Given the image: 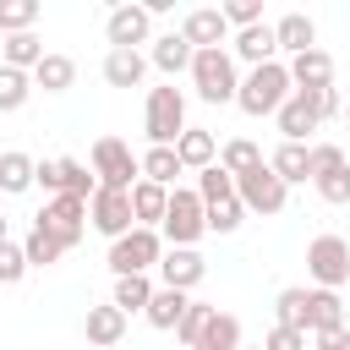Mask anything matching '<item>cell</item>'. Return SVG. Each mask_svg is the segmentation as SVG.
<instances>
[{"label":"cell","mask_w":350,"mask_h":350,"mask_svg":"<svg viewBox=\"0 0 350 350\" xmlns=\"http://www.w3.org/2000/svg\"><path fill=\"white\" fill-rule=\"evenodd\" d=\"M290 93H295V82H290V66H284V60H268V66H252V71L241 77V93H235V104H241L246 115H279Z\"/></svg>","instance_id":"obj_1"},{"label":"cell","mask_w":350,"mask_h":350,"mask_svg":"<svg viewBox=\"0 0 350 350\" xmlns=\"http://www.w3.org/2000/svg\"><path fill=\"white\" fill-rule=\"evenodd\" d=\"M142 131L153 148H175L180 131H186V93L175 82L164 88H148V104H142Z\"/></svg>","instance_id":"obj_2"},{"label":"cell","mask_w":350,"mask_h":350,"mask_svg":"<svg viewBox=\"0 0 350 350\" xmlns=\"http://www.w3.org/2000/svg\"><path fill=\"white\" fill-rule=\"evenodd\" d=\"M191 88L202 104H235V93H241L235 55L230 49H197L191 55Z\"/></svg>","instance_id":"obj_3"},{"label":"cell","mask_w":350,"mask_h":350,"mask_svg":"<svg viewBox=\"0 0 350 350\" xmlns=\"http://www.w3.org/2000/svg\"><path fill=\"white\" fill-rule=\"evenodd\" d=\"M159 257H164V235L159 230H126L120 241H109V273L115 279H126V273H148V268H159Z\"/></svg>","instance_id":"obj_4"},{"label":"cell","mask_w":350,"mask_h":350,"mask_svg":"<svg viewBox=\"0 0 350 350\" xmlns=\"http://www.w3.org/2000/svg\"><path fill=\"white\" fill-rule=\"evenodd\" d=\"M159 235H164L170 246H197V241L208 235V208H202V197H197V191H186V186H175V191H170V213H164Z\"/></svg>","instance_id":"obj_5"},{"label":"cell","mask_w":350,"mask_h":350,"mask_svg":"<svg viewBox=\"0 0 350 350\" xmlns=\"http://www.w3.org/2000/svg\"><path fill=\"white\" fill-rule=\"evenodd\" d=\"M93 175H98V186H109V191H131V186L142 180V159H137L120 137H98V142H93Z\"/></svg>","instance_id":"obj_6"},{"label":"cell","mask_w":350,"mask_h":350,"mask_svg":"<svg viewBox=\"0 0 350 350\" xmlns=\"http://www.w3.org/2000/svg\"><path fill=\"white\" fill-rule=\"evenodd\" d=\"M33 186H44L49 197H93L98 191V175L82 164V159H44L38 164V175H33Z\"/></svg>","instance_id":"obj_7"},{"label":"cell","mask_w":350,"mask_h":350,"mask_svg":"<svg viewBox=\"0 0 350 350\" xmlns=\"http://www.w3.org/2000/svg\"><path fill=\"white\" fill-rule=\"evenodd\" d=\"M306 273L317 279V290L350 284V241H345V235H317V241L306 246Z\"/></svg>","instance_id":"obj_8"},{"label":"cell","mask_w":350,"mask_h":350,"mask_svg":"<svg viewBox=\"0 0 350 350\" xmlns=\"http://www.w3.org/2000/svg\"><path fill=\"white\" fill-rule=\"evenodd\" d=\"M235 197H241V208L246 213H279L284 202H290V186L268 170V159L257 164V170H246V175H235Z\"/></svg>","instance_id":"obj_9"},{"label":"cell","mask_w":350,"mask_h":350,"mask_svg":"<svg viewBox=\"0 0 350 350\" xmlns=\"http://www.w3.org/2000/svg\"><path fill=\"white\" fill-rule=\"evenodd\" d=\"M88 224H93L98 235H109V241H120L126 230H137L131 191H109V186H98V191L88 197Z\"/></svg>","instance_id":"obj_10"},{"label":"cell","mask_w":350,"mask_h":350,"mask_svg":"<svg viewBox=\"0 0 350 350\" xmlns=\"http://www.w3.org/2000/svg\"><path fill=\"white\" fill-rule=\"evenodd\" d=\"M33 224H38V230H49V235L71 252V246L82 241V230H88V202H82V197H49V202L38 208V219H33Z\"/></svg>","instance_id":"obj_11"},{"label":"cell","mask_w":350,"mask_h":350,"mask_svg":"<svg viewBox=\"0 0 350 350\" xmlns=\"http://www.w3.org/2000/svg\"><path fill=\"white\" fill-rule=\"evenodd\" d=\"M202 273H208V262L197 257V246H170L164 257H159V284H170V290H197L202 284Z\"/></svg>","instance_id":"obj_12"},{"label":"cell","mask_w":350,"mask_h":350,"mask_svg":"<svg viewBox=\"0 0 350 350\" xmlns=\"http://www.w3.org/2000/svg\"><path fill=\"white\" fill-rule=\"evenodd\" d=\"M104 33H109V49H137V44H153L148 38L153 33V16L142 5H115L109 22H104Z\"/></svg>","instance_id":"obj_13"},{"label":"cell","mask_w":350,"mask_h":350,"mask_svg":"<svg viewBox=\"0 0 350 350\" xmlns=\"http://www.w3.org/2000/svg\"><path fill=\"white\" fill-rule=\"evenodd\" d=\"M180 38H186L191 49H224V38H230V22H224V11H219V5H197V11H186V22H180Z\"/></svg>","instance_id":"obj_14"},{"label":"cell","mask_w":350,"mask_h":350,"mask_svg":"<svg viewBox=\"0 0 350 350\" xmlns=\"http://www.w3.org/2000/svg\"><path fill=\"white\" fill-rule=\"evenodd\" d=\"M230 55H235V60H246V66H268V60H279V38H273V22L241 27V33H235V44H230Z\"/></svg>","instance_id":"obj_15"},{"label":"cell","mask_w":350,"mask_h":350,"mask_svg":"<svg viewBox=\"0 0 350 350\" xmlns=\"http://www.w3.org/2000/svg\"><path fill=\"white\" fill-rule=\"evenodd\" d=\"M273 38H279V49H290V60H295V55L317 49V22H312L306 11H284V16L273 22Z\"/></svg>","instance_id":"obj_16"},{"label":"cell","mask_w":350,"mask_h":350,"mask_svg":"<svg viewBox=\"0 0 350 350\" xmlns=\"http://www.w3.org/2000/svg\"><path fill=\"white\" fill-rule=\"evenodd\" d=\"M290 82L306 88V93L334 88V55H328V49H306V55H295V60H290Z\"/></svg>","instance_id":"obj_17"},{"label":"cell","mask_w":350,"mask_h":350,"mask_svg":"<svg viewBox=\"0 0 350 350\" xmlns=\"http://www.w3.org/2000/svg\"><path fill=\"white\" fill-rule=\"evenodd\" d=\"M82 328H88V345H93V350H109V345L126 339V312H120L115 301H109V306H88V323H82Z\"/></svg>","instance_id":"obj_18"},{"label":"cell","mask_w":350,"mask_h":350,"mask_svg":"<svg viewBox=\"0 0 350 350\" xmlns=\"http://www.w3.org/2000/svg\"><path fill=\"white\" fill-rule=\"evenodd\" d=\"M186 306H191V295H186V290H170V284H159L142 317H148L153 328H164V334H175V328H180V317H186Z\"/></svg>","instance_id":"obj_19"},{"label":"cell","mask_w":350,"mask_h":350,"mask_svg":"<svg viewBox=\"0 0 350 350\" xmlns=\"http://www.w3.org/2000/svg\"><path fill=\"white\" fill-rule=\"evenodd\" d=\"M175 153H180V164L186 170H208V164H219V142H213V131H202V126H186L180 131V142H175Z\"/></svg>","instance_id":"obj_20"},{"label":"cell","mask_w":350,"mask_h":350,"mask_svg":"<svg viewBox=\"0 0 350 350\" xmlns=\"http://www.w3.org/2000/svg\"><path fill=\"white\" fill-rule=\"evenodd\" d=\"M268 170H273L284 186L312 180V148H306V142H279V148H273V159H268Z\"/></svg>","instance_id":"obj_21"},{"label":"cell","mask_w":350,"mask_h":350,"mask_svg":"<svg viewBox=\"0 0 350 350\" xmlns=\"http://www.w3.org/2000/svg\"><path fill=\"white\" fill-rule=\"evenodd\" d=\"M131 213H137L142 230H159L164 213H170V191L153 186V180H137V186H131Z\"/></svg>","instance_id":"obj_22"},{"label":"cell","mask_w":350,"mask_h":350,"mask_svg":"<svg viewBox=\"0 0 350 350\" xmlns=\"http://www.w3.org/2000/svg\"><path fill=\"white\" fill-rule=\"evenodd\" d=\"M49 49H44V38L38 33H11L5 38V49H0V66H11V71H38V60H44Z\"/></svg>","instance_id":"obj_23"},{"label":"cell","mask_w":350,"mask_h":350,"mask_svg":"<svg viewBox=\"0 0 350 350\" xmlns=\"http://www.w3.org/2000/svg\"><path fill=\"white\" fill-rule=\"evenodd\" d=\"M191 44L180 38V33H164V38H153V49H148V60L164 71V77H180V71H191Z\"/></svg>","instance_id":"obj_24"},{"label":"cell","mask_w":350,"mask_h":350,"mask_svg":"<svg viewBox=\"0 0 350 350\" xmlns=\"http://www.w3.org/2000/svg\"><path fill=\"white\" fill-rule=\"evenodd\" d=\"M306 328H312V334L345 328V301H339V290H312V301H306Z\"/></svg>","instance_id":"obj_25"},{"label":"cell","mask_w":350,"mask_h":350,"mask_svg":"<svg viewBox=\"0 0 350 350\" xmlns=\"http://www.w3.org/2000/svg\"><path fill=\"white\" fill-rule=\"evenodd\" d=\"M142 71H148L142 49H109V55H104V82H109V88H137Z\"/></svg>","instance_id":"obj_26"},{"label":"cell","mask_w":350,"mask_h":350,"mask_svg":"<svg viewBox=\"0 0 350 350\" xmlns=\"http://www.w3.org/2000/svg\"><path fill=\"white\" fill-rule=\"evenodd\" d=\"M71 82H77V60L71 55H44L38 71H33V88H44V93H66Z\"/></svg>","instance_id":"obj_27"},{"label":"cell","mask_w":350,"mask_h":350,"mask_svg":"<svg viewBox=\"0 0 350 350\" xmlns=\"http://www.w3.org/2000/svg\"><path fill=\"white\" fill-rule=\"evenodd\" d=\"M186 164H180V153L175 148H148L142 153V180H153V186H164V191H175V175H180Z\"/></svg>","instance_id":"obj_28"},{"label":"cell","mask_w":350,"mask_h":350,"mask_svg":"<svg viewBox=\"0 0 350 350\" xmlns=\"http://www.w3.org/2000/svg\"><path fill=\"white\" fill-rule=\"evenodd\" d=\"M153 290H159V284H153L148 273H126V279H115V295H109V301H115V306L131 317V312H148Z\"/></svg>","instance_id":"obj_29"},{"label":"cell","mask_w":350,"mask_h":350,"mask_svg":"<svg viewBox=\"0 0 350 350\" xmlns=\"http://www.w3.org/2000/svg\"><path fill=\"white\" fill-rule=\"evenodd\" d=\"M191 350H241V317L213 312V317H208V328H202V339H197Z\"/></svg>","instance_id":"obj_30"},{"label":"cell","mask_w":350,"mask_h":350,"mask_svg":"<svg viewBox=\"0 0 350 350\" xmlns=\"http://www.w3.org/2000/svg\"><path fill=\"white\" fill-rule=\"evenodd\" d=\"M197 197H202V208H213V202H230V197H235V175H230L224 164H208V170L197 175Z\"/></svg>","instance_id":"obj_31"},{"label":"cell","mask_w":350,"mask_h":350,"mask_svg":"<svg viewBox=\"0 0 350 350\" xmlns=\"http://www.w3.org/2000/svg\"><path fill=\"white\" fill-rule=\"evenodd\" d=\"M306 301H312V290H301V284L279 290V301H273V312H279V328H295V334H306Z\"/></svg>","instance_id":"obj_32"},{"label":"cell","mask_w":350,"mask_h":350,"mask_svg":"<svg viewBox=\"0 0 350 350\" xmlns=\"http://www.w3.org/2000/svg\"><path fill=\"white\" fill-rule=\"evenodd\" d=\"M33 175H38V164L27 159V153H0V191H27L33 186Z\"/></svg>","instance_id":"obj_33"},{"label":"cell","mask_w":350,"mask_h":350,"mask_svg":"<svg viewBox=\"0 0 350 350\" xmlns=\"http://www.w3.org/2000/svg\"><path fill=\"white\" fill-rule=\"evenodd\" d=\"M27 98H33V77H27V71L0 66V115H16Z\"/></svg>","instance_id":"obj_34"},{"label":"cell","mask_w":350,"mask_h":350,"mask_svg":"<svg viewBox=\"0 0 350 350\" xmlns=\"http://www.w3.org/2000/svg\"><path fill=\"white\" fill-rule=\"evenodd\" d=\"M219 164H224L230 175H246V170H257V164H262V153H257V142H252V137H230V142L219 148Z\"/></svg>","instance_id":"obj_35"},{"label":"cell","mask_w":350,"mask_h":350,"mask_svg":"<svg viewBox=\"0 0 350 350\" xmlns=\"http://www.w3.org/2000/svg\"><path fill=\"white\" fill-rule=\"evenodd\" d=\"M22 252H27V268H49V262H60V257H66V246H60V241H55L49 230H38V224L27 230Z\"/></svg>","instance_id":"obj_36"},{"label":"cell","mask_w":350,"mask_h":350,"mask_svg":"<svg viewBox=\"0 0 350 350\" xmlns=\"http://www.w3.org/2000/svg\"><path fill=\"white\" fill-rule=\"evenodd\" d=\"M38 22V0H0V33H33Z\"/></svg>","instance_id":"obj_37"},{"label":"cell","mask_w":350,"mask_h":350,"mask_svg":"<svg viewBox=\"0 0 350 350\" xmlns=\"http://www.w3.org/2000/svg\"><path fill=\"white\" fill-rule=\"evenodd\" d=\"M312 186H317L323 202H350V159L334 164V170H323V175H312Z\"/></svg>","instance_id":"obj_38"},{"label":"cell","mask_w":350,"mask_h":350,"mask_svg":"<svg viewBox=\"0 0 350 350\" xmlns=\"http://www.w3.org/2000/svg\"><path fill=\"white\" fill-rule=\"evenodd\" d=\"M241 219H246L241 197H230V202H213V208H208V230H213V235H235V230H241Z\"/></svg>","instance_id":"obj_39"},{"label":"cell","mask_w":350,"mask_h":350,"mask_svg":"<svg viewBox=\"0 0 350 350\" xmlns=\"http://www.w3.org/2000/svg\"><path fill=\"white\" fill-rule=\"evenodd\" d=\"M208 317H213V306H208V301H191V306H186V317H180V328H175V339H180V345L191 350V345L202 339V328H208Z\"/></svg>","instance_id":"obj_40"},{"label":"cell","mask_w":350,"mask_h":350,"mask_svg":"<svg viewBox=\"0 0 350 350\" xmlns=\"http://www.w3.org/2000/svg\"><path fill=\"white\" fill-rule=\"evenodd\" d=\"M16 279H27V252H22V241H5L0 246V284H16Z\"/></svg>","instance_id":"obj_41"},{"label":"cell","mask_w":350,"mask_h":350,"mask_svg":"<svg viewBox=\"0 0 350 350\" xmlns=\"http://www.w3.org/2000/svg\"><path fill=\"white\" fill-rule=\"evenodd\" d=\"M219 11H224L230 27H257V22H262V5H257V0H230V5H219Z\"/></svg>","instance_id":"obj_42"},{"label":"cell","mask_w":350,"mask_h":350,"mask_svg":"<svg viewBox=\"0 0 350 350\" xmlns=\"http://www.w3.org/2000/svg\"><path fill=\"white\" fill-rule=\"evenodd\" d=\"M262 350H306V334H295V328H279V323H273V328L262 334Z\"/></svg>","instance_id":"obj_43"},{"label":"cell","mask_w":350,"mask_h":350,"mask_svg":"<svg viewBox=\"0 0 350 350\" xmlns=\"http://www.w3.org/2000/svg\"><path fill=\"white\" fill-rule=\"evenodd\" d=\"M317 350H350V328H334V334H317Z\"/></svg>","instance_id":"obj_44"},{"label":"cell","mask_w":350,"mask_h":350,"mask_svg":"<svg viewBox=\"0 0 350 350\" xmlns=\"http://www.w3.org/2000/svg\"><path fill=\"white\" fill-rule=\"evenodd\" d=\"M5 241H11V235H5V213H0V246H5Z\"/></svg>","instance_id":"obj_45"},{"label":"cell","mask_w":350,"mask_h":350,"mask_svg":"<svg viewBox=\"0 0 350 350\" xmlns=\"http://www.w3.org/2000/svg\"><path fill=\"white\" fill-rule=\"evenodd\" d=\"M345 126H350V104H345Z\"/></svg>","instance_id":"obj_46"},{"label":"cell","mask_w":350,"mask_h":350,"mask_svg":"<svg viewBox=\"0 0 350 350\" xmlns=\"http://www.w3.org/2000/svg\"><path fill=\"white\" fill-rule=\"evenodd\" d=\"M0 49H5V33H0Z\"/></svg>","instance_id":"obj_47"},{"label":"cell","mask_w":350,"mask_h":350,"mask_svg":"<svg viewBox=\"0 0 350 350\" xmlns=\"http://www.w3.org/2000/svg\"><path fill=\"white\" fill-rule=\"evenodd\" d=\"M257 350H262V345H257Z\"/></svg>","instance_id":"obj_48"}]
</instances>
